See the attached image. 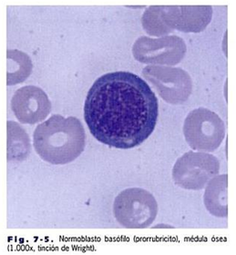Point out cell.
<instances>
[{
    "label": "cell",
    "instance_id": "cell-4",
    "mask_svg": "<svg viewBox=\"0 0 236 255\" xmlns=\"http://www.w3.org/2000/svg\"><path fill=\"white\" fill-rule=\"evenodd\" d=\"M113 213L124 228L145 229L154 222L158 203L154 196L144 189L129 188L116 197Z\"/></svg>",
    "mask_w": 236,
    "mask_h": 255
},
{
    "label": "cell",
    "instance_id": "cell-10",
    "mask_svg": "<svg viewBox=\"0 0 236 255\" xmlns=\"http://www.w3.org/2000/svg\"><path fill=\"white\" fill-rule=\"evenodd\" d=\"M227 174L215 176L208 182L204 192V205L212 215L218 218L228 216L227 204Z\"/></svg>",
    "mask_w": 236,
    "mask_h": 255
},
{
    "label": "cell",
    "instance_id": "cell-13",
    "mask_svg": "<svg viewBox=\"0 0 236 255\" xmlns=\"http://www.w3.org/2000/svg\"><path fill=\"white\" fill-rule=\"evenodd\" d=\"M154 228H173L172 226H171V225H166V224H158V225H156V226H154Z\"/></svg>",
    "mask_w": 236,
    "mask_h": 255
},
{
    "label": "cell",
    "instance_id": "cell-8",
    "mask_svg": "<svg viewBox=\"0 0 236 255\" xmlns=\"http://www.w3.org/2000/svg\"><path fill=\"white\" fill-rule=\"evenodd\" d=\"M186 44L182 37L166 36L159 38L140 37L135 41L132 54L140 63L175 66L186 54Z\"/></svg>",
    "mask_w": 236,
    "mask_h": 255
},
{
    "label": "cell",
    "instance_id": "cell-2",
    "mask_svg": "<svg viewBox=\"0 0 236 255\" xmlns=\"http://www.w3.org/2000/svg\"><path fill=\"white\" fill-rule=\"evenodd\" d=\"M86 145V132L75 117L52 115L36 128L33 146L41 159L50 164L65 165L75 160Z\"/></svg>",
    "mask_w": 236,
    "mask_h": 255
},
{
    "label": "cell",
    "instance_id": "cell-3",
    "mask_svg": "<svg viewBox=\"0 0 236 255\" xmlns=\"http://www.w3.org/2000/svg\"><path fill=\"white\" fill-rule=\"evenodd\" d=\"M213 17L211 5H150L141 17L148 35L164 37L177 29L184 33L204 31Z\"/></svg>",
    "mask_w": 236,
    "mask_h": 255
},
{
    "label": "cell",
    "instance_id": "cell-7",
    "mask_svg": "<svg viewBox=\"0 0 236 255\" xmlns=\"http://www.w3.org/2000/svg\"><path fill=\"white\" fill-rule=\"evenodd\" d=\"M142 76L155 88L158 95L167 103L177 105L187 101L193 91L190 75L180 68L147 66Z\"/></svg>",
    "mask_w": 236,
    "mask_h": 255
},
{
    "label": "cell",
    "instance_id": "cell-5",
    "mask_svg": "<svg viewBox=\"0 0 236 255\" xmlns=\"http://www.w3.org/2000/svg\"><path fill=\"white\" fill-rule=\"evenodd\" d=\"M183 134L192 149L212 152L223 143L226 126L216 113L205 108H199L190 112L185 119Z\"/></svg>",
    "mask_w": 236,
    "mask_h": 255
},
{
    "label": "cell",
    "instance_id": "cell-6",
    "mask_svg": "<svg viewBox=\"0 0 236 255\" xmlns=\"http://www.w3.org/2000/svg\"><path fill=\"white\" fill-rule=\"evenodd\" d=\"M220 171V161L207 152L188 151L180 157L172 169V179L177 186L199 191Z\"/></svg>",
    "mask_w": 236,
    "mask_h": 255
},
{
    "label": "cell",
    "instance_id": "cell-12",
    "mask_svg": "<svg viewBox=\"0 0 236 255\" xmlns=\"http://www.w3.org/2000/svg\"><path fill=\"white\" fill-rule=\"evenodd\" d=\"M7 80L8 86L16 85L27 80L32 72V61L27 54L19 50H7Z\"/></svg>",
    "mask_w": 236,
    "mask_h": 255
},
{
    "label": "cell",
    "instance_id": "cell-1",
    "mask_svg": "<svg viewBox=\"0 0 236 255\" xmlns=\"http://www.w3.org/2000/svg\"><path fill=\"white\" fill-rule=\"evenodd\" d=\"M159 103L144 80L128 71L100 77L88 92L84 119L98 141L116 149L143 143L155 129Z\"/></svg>",
    "mask_w": 236,
    "mask_h": 255
},
{
    "label": "cell",
    "instance_id": "cell-11",
    "mask_svg": "<svg viewBox=\"0 0 236 255\" xmlns=\"http://www.w3.org/2000/svg\"><path fill=\"white\" fill-rule=\"evenodd\" d=\"M30 152V140L27 132L18 124L7 123V157L8 160L22 161Z\"/></svg>",
    "mask_w": 236,
    "mask_h": 255
},
{
    "label": "cell",
    "instance_id": "cell-9",
    "mask_svg": "<svg viewBox=\"0 0 236 255\" xmlns=\"http://www.w3.org/2000/svg\"><path fill=\"white\" fill-rule=\"evenodd\" d=\"M11 110L24 124H36L44 121L51 112V102L46 92L36 86H25L15 92Z\"/></svg>",
    "mask_w": 236,
    "mask_h": 255
}]
</instances>
